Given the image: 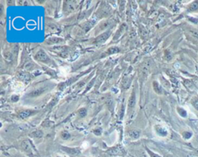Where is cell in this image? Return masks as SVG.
I'll return each mask as SVG.
<instances>
[{"mask_svg":"<svg viewBox=\"0 0 198 157\" xmlns=\"http://www.w3.org/2000/svg\"><path fill=\"white\" fill-rule=\"evenodd\" d=\"M36 59L40 60V61H42V62H46L49 59L47 55H46V52L43 50H40L37 52V55H36Z\"/></svg>","mask_w":198,"mask_h":157,"instance_id":"1","label":"cell"},{"mask_svg":"<svg viewBox=\"0 0 198 157\" xmlns=\"http://www.w3.org/2000/svg\"><path fill=\"white\" fill-rule=\"evenodd\" d=\"M110 35H111V31H110V30L108 31V32H104L103 34H101V36H99L96 39L95 42H96L97 43H103V42H104V41H105V40H107V39H108V37L110 36Z\"/></svg>","mask_w":198,"mask_h":157,"instance_id":"2","label":"cell"},{"mask_svg":"<svg viewBox=\"0 0 198 157\" xmlns=\"http://www.w3.org/2000/svg\"><path fill=\"white\" fill-rule=\"evenodd\" d=\"M46 89V88H43V87H41V88H38L37 89H35V90L32 91L31 92H30L28 96H30V97H36V96H40L41 94L43 93Z\"/></svg>","mask_w":198,"mask_h":157,"instance_id":"3","label":"cell"},{"mask_svg":"<svg viewBox=\"0 0 198 157\" xmlns=\"http://www.w3.org/2000/svg\"><path fill=\"white\" fill-rule=\"evenodd\" d=\"M63 150L65 151L70 155L72 156H77L80 154V150L78 149H74V148H67V147H63Z\"/></svg>","mask_w":198,"mask_h":157,"instance_id":"4","label":"cell"},{"mask_svg":"<svg viewBox=\"0 0 198 157\" xmlns=\"http://www.w3.org/2000/svg\"><path fill=\"white\" fill-rule=\"evenodd\" d=\"M136 94L134 91L132 92V96H130L129 98V109H132L134 106H136Z\"/></svg>","mask_w":198,"mask_h":157,"instance_id":"5","label":"cell"},{"mask_svg":"<svg viewBox=\"0 0 198 157\" xmlns=\"http://www.w3.org/2000/svg\"><path fill=\"white\" fill-rule=\"evenodd\" d=\"M34 113H35V111H33V110L27 109V110H25V111H23V112L20 113V117L22 119H25V118H27L28 116H30V115L33 114Z\"/></svg>","mask_w":198,"mask_h":157,"instance_id":"6","label":"cell"},{"mask_svg":"<svg viewBox=\"0 0 198 157\" xmlns=\"http://www.w3.org/2000/svg\"><path fill=\"white\" fill-rule=\"evenodd\" d=\"M156 132H157V133H158L159 135H160V136H166L167 132L166 131V129H162V128L160 127V126H156Z\"/></svg>","mask_w":198,"mask_h":157,"instance_id":"7","label":"cell"},{"mask_svg":"<svg viewBox=\"0 0 198 157\" xmlns=\"http://www.w3.org/2000/svg\"><path fill=\"white\" fill-rule=\"evenodd\" d=\"M153 89H154V91L156 92V93L158 94H160L162 92V89L160 88V86L159 85V83L156 82V81H154L153 83Z\"/></svg>","mask_w":198,"mask_h":157,"instance_id":"8","label":"cell"},{"mask_svg":"<svg viewBox=\"0 0 198 157\" xmlns=\"http://www.w3.org/2000/svg\"><path fill=\"white\" fill-rule=\"evenodd\" d=\"M22 148L24 149V150H26V152H31V148H30V144H29V143L27 141L24 142L22 144Z\"/></svg>","mask_w":198,"mask_h":157,"instance_id":"9","label":"cell"},{"mask_svg":"<svg viewBox=\"0 0 198 157\" xmlns=\"http://www.w3.org/2000/svg\"><path fill=\"white\" fill-rule=\"evenodd\" d=\"M129 135L132 138H138L139 136V132L136 130H132L129 132Z\"/></svg>","mask_w":198,"mask_h":157,"instance_id":"10","label":"cell"},{"mask_svg":"<svg viewBox=\"0 0 198 157\" xmlns=\"http://www.w3.org/2000/svg\"><path fill=\"white\" fill-rule=\"evenodd\" d=\"M78 114L80 117H84V116L87 115V109L85 108H81L78 111Z\"/></svg>","mask_w":198,"mask_h":157,"instance_id":"11","label":"cell"},{"mask_svg":"<svg viewBox=\"0 0 198 157\" xmlns=\"http://www.w3.org/2000/svg\"><path fill=\"white\" fill-rule=\"evenodd\" d=\"M32 136H33L34 137H38L40 138L43 136V132L41 131H35L34 132H33Z\"/></svg>","mask_w":198,"mask_h":157,"instance_id":"12","label":"cell"},{"mask_svg":"<svg viewBox=\"0 0 198 157\" xmlns=\"http://www.w3.org/2000/svg\"><path fill=\"white\" fill-rule=\"evenodd\" d=\"M119 51V48H112L108 50V54H113V53H115V52H118Z\"/></svg>","mask_w":198,"mask_h":157,"instance_id":"13","label":"cell"},{"mask_svg":"<svg viewBox=\"0 0 198 157\" xmlns=\"http://www.w3.org/2000/svg\"><path fill=\"white\" fill-rule=\"evenodd\" d=\"M70 134L68 132H63V133H62V138L63 139H69L70 138Z\"/></svg>","mask_w":198,"mask_h":157,"instance_id":"14","label":"cell"},{"mask_svg":"<svg viewBox=\"0 0 198 157\" xmlns=\"http://www.w3.org/2000/svg\"><path fill=\"white\" fill-rule=\"evenodd\" d=\"M148 151H149V150H148ZM149 152L151 153V155H152V156H151V157H159V156H157V155H156V154H154V153H151L150 151H149Z\"/></svg>","mask_w":198,"mask_h":157,"instance_id":"15","label":"cell"},{"mask_svg":"<svg viewBox=\"0 0 198 157\" xmlns=\"http://www.w3.org/2000/svg\"><path fill=\"white\" fill-rule=\"evenodd\" d=\"M13 100H15V101H17L19 100V97L18 96H13V98H12V100H13Z\"/></svg>","mask_w":198,"mask_h":157,"instance_id":"16","label":"cell"},{"mask_svg":"<svg viewBox=\"0 0 198 157\" xmlns=\"http://www.w3.org/2000/svg\"><path fill=\"white\" fill-rule=\"evenodd\" d=\"M195 106H196V107L198 109V102H197L195 103Z\"/></svg>","mask_w":198,"mask_h":157,"instance_id":"17","label":"cell"},{"mask_svg":"<svg viewBox=\"0 0 198 157\" xmlns=\"http://www.w3.org/2000/svg\"><path fill=\"white\" fill-rule=\"evenodd\" d=\"M58 157H59V156H58Z\"/></svg>","mask_w":198,"mask_h":157,"instance_id":"18","label":"cell"}]
</instances>
